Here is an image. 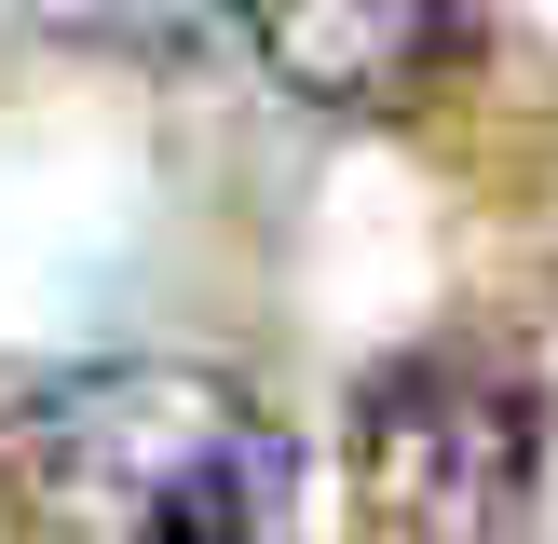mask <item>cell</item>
Masks as SVG:
<instances>
[{"label": "cell", "mask_w": 558, "mask_h": 544, "mask_svg": "<svg viewBox=\"0 0 558 544\" xmlns=\"http://www.w3.org/2000/svg\"><path fill=\"white\" fill-rule=\"evenodd\" d=\"M0 462L82 544H272L300 504V435L191 354H96V368L0 381Z\"/></svg>", "instance_id": "cell-1"}, {"label": "cell", "mask_w": 558, "mask_h": 544, "mask_svg": "<svg viewBox=\"0 0 558 544\" xmlns=\"http://www.w3.org/2000/svg\"><path fill=\"white\" fill-rule=\"evenodd\" d=\"M354 477L396 544H532L545 381L490 341H423L354 395Z\"/></svg>", "instance_id": "cell-2"}, {"label": "cell", "mask_w": 558, "mask_h": 544, "mask_svg": "<svg viewBox=\"0 0 558 544\" xmlns=\"http://www.w3.org/2000/svg\"><path fill=\"white\" fill-rule=\"evenodd\" d=\"M245 41L300 109H409L477 41V0H259Z\"/></svg>", "instance_id": "cell-3"}, {"label": "cell", "mask_w": 558, "mask_h": 544, "mask_svg": "<svg viewBox=\"0 0 558 544\" xmlns=\"http://www.w3.org/2000/svg\"><path fill=\"white\" fill-rule=\"evenodd\" d=\"M27 14L69 27V41H109V54H218V41H245L259 0H27Z\"/></svg>", "instance_id": "cell-4"}]
</instances>
